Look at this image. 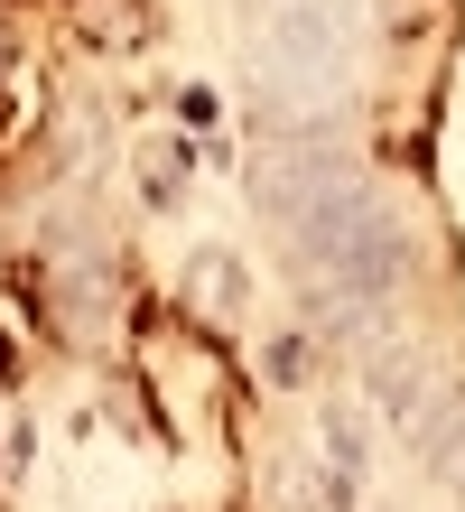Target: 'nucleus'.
Masks as SVG:
<instances>
[{
  "label": "nucleus",
  "instance_id": "nucleus-1",
  "mask_svg": "<svg viewBox=\"0 0 465 512\" xmlns=\"http://www.w3.org/2000/svg\"><path fill=\"white\" fill-rule=\"evenodd\" d=\"M428 457H438L447 485L465 494V410H438V419H428Z\"/></svg>",
  "mask_w": 465,
  "mask_h": 512
}]
</instances>
